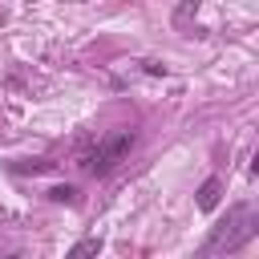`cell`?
<instances>
[{
    "instance_id": "3",
    "label": "cell",
    "mask_w": 259,
    "mask_h": 259,
    "mask_svg": "<svg viewBox=\"0 0 259 259\" xmlns=\"http://www.w3.org/2000/svg\"><path fill=\"white\" fill-rule=\"evenodd\" d=\"M219 190H223V182H219V178H206L202 190H198V206H202V210H214V206H219Z\"/></svg>"
},
{
    "instance_id": "5",
    "label": "cell",
    "mask_w": 259,
    "mask_h": 259,
    "mask_svg": "<svg viewBox=\"0 0 259 259\" xmlns=\"http://www.w3.org/2000/svg\"><path fill=\"white\" fill-rule=\"evenodd\" d=\"M49 198H53V202H69V198H73V186H53Z\"/></svg>"
},
{
    "instance_id": "6",
    "label": "cell",
    "mask_w": 259,
    "mask_h": 259,
    "mask_svg": "<svg viewBox=\"0 0 259 259\" xmlns=\"http://www.w3.org/2000/svg\"><path fill=\"white\" fill-rule=\"evenodd\" d=\"M194 4H198V0H182V8H178V20H186V16H190V8H194Z\"/></svg>"
},
{
    "instance_id": "1",
    "label": "cell",
    "mask_w": 259,
    "mask_h": 259,
    "mask_svg": "<svg viewBox=\"0 0 259 259\" xmlns=\"http://www.w3.org/2000/svg\"><path fill=\"white\" fill-rule=\"evenodd\" d=\"M251 235H255V219H251V210H247V206H235V210L227 214V223L214 227V235L206 239V247H210V251H219V247L235 251V247L247 243Z\"/></svg>"
},
{
    "instance_id": "4",
    "label": "cell",
    "mask_w": 259,
    "mask_h": 259,
    "mask_svg": "<svg viewBox=\"0 0 259 259\" xmlns=\"http://www.w3.org/2000/svg\"><path fill=\"white\" fill-rule=\"evenodd\" d=\"M93 251H101V239H81L73 247V255H93Z\"/></svg>"
},
{
    "instance_id": "2",
    "label": "cell",
    "mask_w": 259,
    "mask_h": 259,
    "mask_svg": "<svg viewBox=\"0 0 259 259\" xmlns=\"http://www.w3.org/2000/svg\"><path fill=\"white\" fill-rule=\"evenodd\" d=\"M130 146H134V134H130V130H121V134H113V138L97 142L93 162H89V174H109V170L130 154Z\"/></svg>"
}]
</instances>
